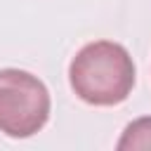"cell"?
Segmentation results:
<instances>
[{
    "label": "cell",
    "mask_w": 151,
    "mask_h": 151,
    "mask_svg": "<svg viewBox=\"0 0 151 151\" xmlns=\"http://www.w3.org/2000/svg\"><path fill=\"white\" fill-rule=\"evenodd\" d=\"M50 92L38 76L0 68V132L14 139L40 132L50 118Z\"/></svg>",
    "instance_id": "cell-2"
},
{
    "label": "cell",
    "mask_w": 151,
    "mask_h": 151,
    "mask_svg": "<svg viewBox=\"0 0 151 151\" xmlns=\"http://www.w3.org/2000/svg\"><path fill=\"white\" fill-rule=\"evenodd\" d=\"M118 151H149L151 149V116L132 120L116 144Z\"/></svg>",
    "instance_id": "cell-3"
},
{
    "label": "cell",
    "mask_w": 151,
    "mask_h": 151,
    "mask_svg": "<svg viewBox=\"0 0 151 151\" xmlns=\"http://www.w3.org/2000/svg\"><path fill=\"white\" fill-rule=\"evenodd\" d=\"M73 92L94 106H113L127 99L134 87V61L113 40H94L78 50L68 66Z\"/></svg>",
    "instance_id": "cell-1"
}]
</instances>
